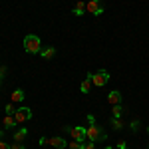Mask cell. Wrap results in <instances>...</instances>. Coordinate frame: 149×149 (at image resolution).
<instances>
[{
  "instance_id": "8",
  "label": "cell",
  "mask_w": 149,
  "mask_h": 149,
  "mask_svg": "<svg viewBox=\"0 0 149 149\" xmlns=\"http://www.w3.org/2000/svg\"><path fill=\"white\" fill-rule=\"evenodd\" d=\"M107 102L111 103V105H119L121 103V92H117V90L109 92L107 93Z\"/></svg>"
},
{
  "instance_id": "21",
  "label": "cell",
  "mask_w": 149,
  "mask_h": 149,
  "mask_svg": "<svg viewBox=\"0 0 149 149\" xmlns=\"http://www.w3.org/2000/svg\"><path fill=\"white\" fill-rule=\"evenodd\" d=\"M81 149H95V143H93V141H88V143L81 145Z\"/></svg>"
},
{
  "instance_id": "15",
  "label": "cell",
  "mask_w": 149,
  "mask_h": 149,
  "mask_svg": "<svg viewBox=\"0 0 149 149\" xmlns=\"http://www.w3.org/2000/svg\"><path fill=\"white\" fill-rule=\"evenodd\" d=\"M14 125H16L14 115H6V117H4V129H12Z\"/></svg>"
},
{
  "instance_id": "13",
  "label": "cell",
  "mask_w": 149,
  "mask_h": 149,
  "mask_svg": "<svg viewBox=\"0 0 149 149\" xmlns=\"http://www.w3.org/2000/svg\"><path fill=\"white\" fill-rule=\"evenodd\" d=\"M26 135H28V129H26V127H20V129L14 133V141H20V143H22V139L26 137Z\"/></svg>"
},
{
  "instance_id": "10",
  "label": "cell",
  "mask_w": 149,
  "mask_h": 149,
  "mask_svg": "<svg viewBox=\"0 0 149 149\" xmlns=\"http://www.w3.org/2000/svg\"><path fill=\"white\" fill-rule=\"evenodd\" d=\"M86 12H88L86 2H84V0H78V2H76V6H74V14H76V16H84Z\"/></svg>"
},
{
  "instance_id": "25",
  "label": "cell",
  "mask_w": 149,
  "mask_h": 149,
  "mask_svg": "<svg viewBox=\"0 0 149 149\" xmlns=\"http://www.w3.org/2000/svg\"><path fill=\"white\" fill-rule=\"evenodd\" d=\"M103 149H113V147H109V145H107V147H103Z\"/></svg>"
},
{
  "instance_id": "24",
  "label": "cell",
  "mask_w": 149,
  "mask_h": 149,
  "mask_svg": "<svg viewBox=\"0 0 149 149\" xmlns=\"http://www.w3.org/2000/svg\"><path fill=\"white\" fill-rule=\"evenodd\" d=\"M4 74H6V66H2V68H0V78H4Z\"/></svg>"
},
{
  "instance_id": "20",
  "label": "cell",
  "mask_w": 149,
  "mask_h": 149,
  "mask_svg": "<svg viewBox=\"0 0 149 149\" xmlns=\"http://www.w3.org/2000/svg\"><path fill=\"white\" fill-rule=\"evenodd\" d=\"M10 149H26V147H24V143H20V141H14L10 145Z\"/></svg>"
},
{
  "instance_id": "11",
  "label": "cell",
  "mask_w": 149,
  "mask_h": 149,
  "mask_svg": "<svg viewBox=\"0 0 149 149\" xmlns=\"http://www.w3.org/2000/svg\"><path fill=\"white\" fill-rule=\"evenodd\" d=\"M40 56L44 58V60H52V58L56 56V48H54V46H50V48H42Z\"/></svg>"
},
{
  "instance_id": "22",
  "label": "cell",
  "mask_w": 149,
  "mask_h": 149,
  "mask_svg": "<svg viewBox=\"0 0 149 149\" xmlns=\"http://www.w3.org/2000/svg\"><path fill=\"white\" fill-rule=\"evenodd\" d=\"M0 149H10V145L6 141H2V131H0Z\"/></svg>"
},
{
  "instance_id": "9",
  "label": "cell",
  "mask_w": 149,
  "mask_h": 149,
  "mask_svg": "<svg viewBox=\"0 0 149 149\" xmlns=\"http://www.w3.org/2000/svg\"><path fill=\"white\" fill-rule=\"evenodd\" d=\"M24 97H26V93H24V90H14V92L10 93V100H12V103H22L24 102Z\"/></svg>"
},
{
  "instance_id": "14",
  "label": "cell",
  "mask_w": 149,
  "mask_h": 149,
  "mask_svg": "<svg viewBox=\"0 0 149 149\" xmlns=\"http://www.w3.org/2000/svg\"><path fill=\"white\" fill-rule=\"evenodd\" d=\"M109 123H111V127H113L115 131L123 129V121H121V117H111V119H109Z\"/></svg>"
},
{
  "instance_id": "23",
  "label": "cell",
  "mask_w": 149,
  "mask_h": 149,
  "mask_svg": "<svg viewBox=\"0 0 149 149\" xmlns=\"http://www.w3.org/2000/svg\"><path fill=\"white\" fill-rule=\"evenodd\" d=\"M117 149H127V145H125V141H119V143H117Z\"/></svg>"
},
{
  "instance_id": "7",
  "label": "cell",
  "mask_w": 149,
  "mask_h": 149,
  "mask_svg": "<svg viewBox=\"0 0 149 149\" xmlns=\"http://www.w3.org/2000/svg\"><path fill=\"white\" fill-rule=\"evenodd\" d=\"M48 145H52V147H56V149H66L68 147V141L62 137H52V139H48Z\"/></svg>"
},
{
  "instance_id": "2",
  "label": "cell",
  "mask_w": 149,
  "mask_h": 149,
  "mask_svg": "<svg viewBox=\"0 0 149 149\" xmlns=\"http://www.w3.org/2000/svg\"><path fill=\"white\" fill-rule=\"evenodd\" d=\"M24 50H26V54H40L42 52V40L36 34H28L24 38Z\"/></svg>"
},
{
  "instance_id": "18",
  "label": "cell",
  "mask_w": 149,
  "mask_h": 149,
  "mask_svg": "<svg viewBox=\"0 0 149 149\" xmlns=\"http://www.w3.org/2000/svg\"><path fill=\"white\" fill-rule=\"evenodd\" d=\"M81 145H84V143L76 141V139H74V141H70V149H81Z\"/></svg>"
},
{
  "instance_id": "26",
  "label": "cell",
  "mask_w": 149,
  "mask_h": 149,
  "mask_svg": "<svg viewBox=\"0 0 149 149\" xmlns=\"http://www.w3.org/2000/svg\"><path fill=\"white\" fill-rule=\"evenodd\" d=\"M147 133H149V125H147Z\"/></svg>"
},
{
  "instance_id": "12",
  "label": "cell",
  "mask_w": 149,
  "mask_h": 149,
  "mask_svg": "<svg viewBox=\"0 0 149 149\" xmlns=\"http://www.w3.org/2000/svg\"><path fill=\"white\" fill-rule=\"evenodd\" d=\"M90 88H92V78H86V80L80 84V92L81 93H90Z\"/></svg>"
},
{
  "instance_id": "4",
  "label": "cell",
  "mask_w": 149,
  "mask_h": 149,
  "mask_svg": "<svg viewBox=\"0 0 149 149\" xmlns=\"http://www.w3.org/2000/svg\"><path fill=\"white\" fill-rule=\"evenodd\" d=\"M107 81H109V72L107 70H100V72H95L92 76V84L97 86V88H103Z\"/></svg>"
},
{
  "instance_id": "17",
  "label": "cell",
  "mask_w": 149,
  "mask_h": 149,
  "mask_svg": "<svg viewBox=\"0 0 149 149\" xmlns=\"http://www.w3.org/2000/svg\"><path fill=\"white\" fill-rule=\"evenodd\" d=\"M4 109H6V113H8V115H14V113H16V109H18V107H14V103H8V105H6Z\"/></svg>"
},
{
  "instance_id": "1",
  "label": "cell",
  "mask_w": 149,
  "mask_h": 149,
  "mask_svg": "<svg viewBox=\"0 0 149 149\" xmlns=\"http://www.w3.org/2000/svg\"><path fill=\"white\" fill-rule=\"evenodd\" d=\"M103 139H107V133L95 123L93 115H88V141L97 143V141H103Z\"/></svg>"
},
{
  "instance_id": "5",
  "label": "cell",
  "mask_w": 149,
  "mask_h": 149,
  "mask_svg": "<svg viewBox=\"0 0 149 149\" xmlns=\"http://www.w3.org/2000/svg\"><path fill=\"white\" fill-rule=\"evenodd\" d=\"M86 8H88V12L93 14V16H102V14H103L102 0H88V2H86Z\"/></svg>"
},
{
  "instance_id": "3",
  "label": "cell",
  "mask_w": 149,
  "mask_h": 149,
  "mask_svg": "<svg viewBox=\"0 0 149 149\" xmlns=\"http://www.w3.org/2000/svg\"><path fill=\"white\" fill-rule=\"evenodd\" d=\"M70 135H72V139H76V141H80V143H84V141H88V129L81 125H76V127H68Z\"/></svg>"
},
{
  "instance_id": "6",
  "label": "cell",
  "mask_w": 149,
  "mask_h": 149,
  "mask_svg": "<svg viewBox=\"0 0 149 149\" xmlns=\"http://www.w3.org/2000/svg\"><path fill=\"white\" fill-rule=\"evenodd\" d=\"M30 117H32V109H30V107H18L16 113H14L16 123H24V121H28Z\"/></svg>"
},
{
  "instance_id": "27",
  "label": "cell",
  "mask_w": 149,
  "mask_h": 149,
  "mask_svg": "<svg viewBox=\"0 0 149 149\" xmlns=\"http://www.w3.org/2000/svg\"><path fill=\"white\" fill-rule=\"evenodd\" d=\"M0 81H2V78H0Z\"/></svg>"
},
{
  "instance_id": "16",
  "label": "cell",
  "mask_w": 149,
  "mask_h": 149,
  "mask_svg": "<svg viewBox=\"0 0 149 149\" xmlns=\"http://www.w3.org/2000/svg\"><path fill=\"white\" fill-rule=\"evenodd\" d=\"M121 115H123L121 103H119V105H113V107H111V117H121Z\"/></svg>"
},
{
  "instance_id": "19",
  "label": "cell",
  "mask_w": 149,
  "mask_h": 149,
  "mask_svg": "<svg viewBox=\"0 0 149 149\" xmlns=\"http://www.w3.org/2000/svg\"><path fill=\"white\" fill-rule=\"evenodd\" d=\"M129 129H131V131H137L139 129V119H133V121L129 123Z\"/></svg>"
}]
</instances>
